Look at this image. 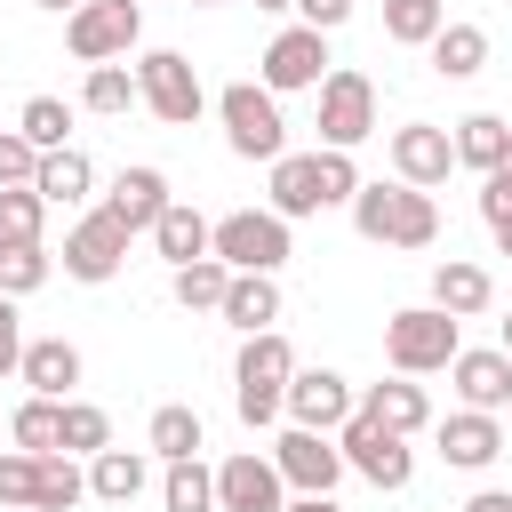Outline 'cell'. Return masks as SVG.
Returning a JSON list of instances; mask_svg holds the SVG:
<instances>
[{
    "label": "cell",
    "mask_w": 512,
    "mask_h": 512,
    "mask_svg": "<svg viewBox=\"0 0 512 512\" xmlns=\"http://www.w3.org/2000/svg\"><path fill=\"white\" fill-rule=\"evenodd\" d=\"M352 232L360 240H376V248H432L440 240V208H432V192H416V184H360L352 192Z\"/></svg>",
    "instance_id": "cell-1"
},
{
    "label": "cell",
    "mask_w": 512,
    "mask_h": 512,
    "mask_svg": "<svg viewBox=\"0 0 512 512\" xmlns=\"http://www.w3.org/2000/svg\"><path fill=\"white\" fill-rule=\"evenodd\" d=\"M288 384H296V352H288V336H280V328L240 336V360H232V408H240L248 432L272 424V416H288Z\"/></svg>",
    "instance_id": "cell-2"
},
{
    "label": "cell",
    "mask_w": 512,
    "mask_h": 512,
    "mask_svg": "<svg viewBox=\"0 0 512 512\" xmlns=\"http://www.w3.org/2000/svg\"><path fill=\"white\" fill-rule=\"evenodd\" d=\"M456 328H464V320L440 312V304H408V312H392V320H384V360H392V376H440V368L464 352Z\"/></svg>",
    "instance_id": "cell-3"
},
{
    "label": "cell",
    "mask_w": 512,
    "mask_h": 512,
    "mask_svg": "<svg viewBox=\"0 0 512 512\" xmlns=\"http://www.w3.org/2000/svg\"><path fill=\"white\" fill-rule=\"evenodd\" d=\"M216 120H224V144L240 152V160H280L288 152V120H280V96L264 88V80H232L224 96H216Z\"/></svg>",
    "instance_id": "cell-4"
},
{
    "label": "cell",
    "mask_w": 512,
    "mask_h": 512,
    "mask_svg": "<svg viewBox=\"0 0 512 512\" xmlns=\"http://www.w3.org/2000/svg\"><path fill=\"white\" fill-rule=\"evenodd\" d=\"M136 32H144V0H80L72 16H64V48L96 72V64H120L128 48H136Z\"/></svg>",
    "instance_id": "cell-5"
},
{
    "label": "cell",
    "mask_w": 512,
    "mask_h": 512,
    "mask_svg": "<svg viewBox=\"0 0 512 512\" xmlns=\"http://www.w3.org/2000/svg\"><path fill=\"white\" fill-rule=\"evenodd\" d=\"M136 96H144V112L168 120V128H192V120L208 112V88H200V72L184 64V48H144V64H136Z\"/></svg>",
    "instance_id": "cell-6"
},
{
    "label": "cell",
    "mask_w": 512,
    "mask_h": 512,
    "mask_svg": "<svg viewBox=\"0 0 512 512\" xmlns=\"http://www.w3.org/2000/svg\"><path fill=\"white\" fill-rule=\"evenodd\" d=\"M208 256H224L232 272H280V264H288V216H272V208H232V216H216Z\"/></svg>",
    "instance_id": "cell-7"
},
{
    "label": "cell",
    "mask_w": 512,
    "mask_h": 512,
    "mask_svg": "<svg viewBox=\"0 0 512 512\" xmlns=\"http://www.w3.org/2000/svg\"><path fill=\"white\" fill-rule=\"evenodd\" d=\"M360 136H376V80L336 64L320 80V152H352Z\"/></svg>",
    "instance_id": "cell-8"
},
{
    "label": "cell",
    "mask_w": 512,
    "mask_h": 512,
    "mask_svg": "<svg viewBox=\"0 0 512 512\" xmlns=\"http://www.w3.org/2000/svg\"><path fill=\"white\" fill-rule=\"evenodd\" d=\"M336 448H344V464H352L360 480H376V488H408V480H416V448H408L400 432H384L376 416H360V408H352V424L336 432Z\"/></svg>",
    "instance_id": "cell-9"
},
{
    "label": "cell",
    "mask_w": 512,
    "mask_h": 512,
    "mask_svg": "<svg viewBox=\"0 0 512 512\" xmlns=\"http://www.w3.org/2000/svg\"><path fill=\"white\" fill-rule=\"evenodd\" d=\"M256 80H264L272 96L320 88V80H328V32H312V24H288V32H272V48H264Z\"/></svg>",
    "instance_id": "cell-10"
},
{
    "label": "cell",
    "mask_w": 512,
    "mask_h": 512,
    "mask_svg": "<svg viewBox=\"0 0 512 512\" xmlns=\"http://www.w3.org/2000/svg\"><path fill=\"white\" fill-rule=\"evenodd\" d=\"M272 464H280V480L296 496H336V480H344V448L328 432H304V424H288L272 440Z\"/></svg>",
    "instance_id": "cell-11"
},
{
    "label": "cell",
    "mask_w": 512,
    "mask_h": 512,
    "mask_svg": "<svg viewBox=\"0 0 512 512\" xmlns=\"http://www.w3.org/2000/svg\"><path fill=\"white\" fill-rule=\"evenodd\" d=\"M216 512H288V480H280V464L256 456V448L224 456V464H216Z\"/></svg>",
    "instance_id": "cell-12"
},
{
    "label": "cell",
    "mask_w": 512,
    "mask_h": 512,
    "mask_svg": "<svg viewBox=\"0 0 512 512\" xmlns=\"http://www.w3.org/2000/svg\"><path fill=\"white\" fill-rule=\"evenodd\" d=\"M352 408H360V392H352L336 368H296V384H288V424L336 440V432L352 424Z\"/></svg>",
    "instance_id": "cell-13"
},
{
    "label": "cell",
    "mask_w": 512,
    "mask_h": 512,
    "mask_svg": "<svg viewBox=\"0 0 512 512\" xmlns=\"http://www.w3.org/2000/svg\"><path fill=\"white\" fill-rule=\"evenodd\" d=\"M448 168H456V136H448V128H432V120L392 128V176H400V184L432 192V184H448Z\"/></svg>",
    "instance_id": "cell-14"
},
{
    "label": "cell",
    "mask_w": 512,
    "mask_h": 512,
    "mask_svg": "<svg viewBox=\"0 0 512 512\" xmlns=\"http://www.w3.org/2000/svg\"><path fill=\"white\" fill-rule=\"evenodd\" d=\"M120 256H128V232L112 224V208H88V216L64 232V272H72V280H88V288H96V280H112V272H120Z\"/></svg>",
    "instance_id": "cell-15"
},
{
    "label": "cell",
    "mask_w": 512,
    "mask_h": 512,
    "mask_svg": "<svg viewBox=\"0 0 512 512\" xmlns=\"http://www.w3.org/2000/svg\"><path fill=\"white\" fill-rule=\"evenodd\" d=\"M104 208H112V224L136 240V232H152V224L168 216V176H160V168H120L112 192H104Z\"/></svg>",
    "instance_id": "cell-16"
},
{
    "label": "cell",
    "mask_w": 512,
    "mask_h": 512,
    "mask_svg": "<svg viewBox=\"0 0 512 512\" xmlns=\"http://www.w3.org/2000/svg\"><path fill=\"white\" fill-rule=\"evenodd\" d=\"M448 384H456V400L480 408V416L512 408V360H504L496 344H488V352H456V360H448Z\"/></svg>",
    "instance_id": "cell-17"
},
{
    "label": "cell",
    "mask_w": 512,
    "mask_h": 512,
    "mask_svg": "<svg viewBox=\"0 0 512 512\" xmlns=\"http://www.w3.org/2000/svg\"><path fill=\"white\" fill-rule=\"evenodd\" d=\"M440 456H448L456 472H488V464L504 456V432H496V416H480V408H456V416H440Z\"/></svg>",
    "instance_id": "cell-18"
},
{
    "label": "cell",
    "mask_w": 512,
    "mask_h": 512,
    "mask_svg": "<svg viewBox=\"0 0 512 512\" xmlns=\"http://www.w3.org/2000/svg\"><path fill=\"white\" fill-rule=\"evenodd\" d=\"M16 376H24L40 400H72V384H80V344H64V336H32Z\"/></svg>",
    "instance_id": "cell-19"
},
{
    "label": "cell",
    "mask_w": 512,
    "mask_h": 512,
    "mask_svg": "<svg viewBox=\"0 0 512 512\" xmlns=\"http://www.w3.org/2000/svg\"><path fill=\"white\" fill-rule=\"evenodd\" d=\"M360 416H376L384 432H400V440H408V432H424V424H432V400H424V384H416V376H392V384H368V392H360Z\"/></svg>",
    "instance_id": "cell-20"
},
{
    "label": "cell",
    "mask_w": 512,
    "mask_h": 512,
    "mask_svg": "<svg viewBox=\"0 0 512 512\" xmlns=\"http://www.w3.org/2000/svg\"><path fill=\"white\" fill-rule=\"evenodd\" d=\"M224 320H232L240 336H264V328L280 320V272H232V288H224Z\"/></svg>",
    "instance_id": "cell-21"
},
{
    "label": "cell",
    "mask_w": 512,
    "mask_h": 512,
    "mask_svg": "<svg viewBox=\"0 0 512 512\" xmlns=\"http://www.w3.org/2000/svg\"><path fill=\"white\" fill-rule=\"evenodd\" d=\"M272 216H320V160L312 152H280L272 160Z\"/></svg>",
    "instance_id": "cell-22"
},
{
    "label": "cell",
    "mask_w": 512,
    "mask_h": 512,
    "mask_svg": "<svg viewBox=\"0 0 512 512\" xmlns=\"http://www.w3.org/2000/svg\"><path fill=\"white\" fill-rule=\"evenodd\" d=\"M208 240H216V224H208L200 208H184V200H168V216L152 224V248L168 256V272H184V264H200V256H208Z\"/></svg>",
    "instance_id": "cell-23"
},
{
    "label": "cell",
    "mask_w": 512,
    "mask_h": 512,
    "mask_svg": "<svg viewBox=\"0 0 512 512\" xmlns=\"http://www.w3.org/2000/svg\"><path fill=\"white\" fill-rule=\"evenodd\" d=\"M488 296H496V280H488L480 264H464V256H440V264H432V304H440V312L472 320V312H488Z\"/></svg>",
    "instance_id": "cell-24"
},
{
    "label": "cell",
    "mask_w": 512,
    "mask_h": 512,
    "mask_svg": "<svg viewBox=\"0 0 512 512\" xmlns=\"http://www.w3.org/2000/svg\"><path fill=\"white\" fill-rule=\"evenodd\" d=\"M88 184H96V168H88V152H80V144H64V152H40V176H32V192H40L48 208H80V200H88Z\"/></svg>",
    "instance_id": "cell-25"
},
{
    "label": "cell",
    "mask_w": 512,
    "mask_h": 512,
    "mask_svg": "<svg viewBox=\"0 0 512 512\" xmlns=\"http://www.w3.org/2000/svg\"><path fill=\"white\" fill-rule=\"evenodd\" d=\"M144 480H152V464H144L136 448H104V456H88V496H96V504H136Z\"/></svg>",
    "instance_id": "cell-26"
},
{
    "label": "cell",
    "mask_w": 512,
    "mask_h": 512,
    "mask_svg": "<svg viewBox=\"0 0 512 512\" xmlns=\"http://www.w3.org/2000/svg\"><path fill=\"white\" fill-rule=\"evenodd\" d=\"M504 152H512V128H504L496 112H464V120H456V168L496 176V168H504Z\"/></svg>",
    "instance_id": "cell-27"
},
{
    "label": "cell",
    "mask_w": 512,
    "mask_h": 512,
    "mask_svg": "<svg viewBox=\"0 0 512 512\" xmlns=\"http://www.w3.org/2000/svg\"><path fill=\"white\" fill-rule=\"evenodd\" d=\"M224 288H232V264H224V256H200V264L168 272V296H176L184 312H224Z\"/></svg>",
    "instance_id": "cell-28"
},
{
    "label": "cell",
    "mask_w": 512,
    "mask_h": 512,
    "mask_svg": "<svg viewBox=\"0 0 512 512\" xmlns=\"http://www.w3.org/2000/svg\"><path fill=\"white\" fill-rule=\"evenodd\" d=\"M488 64V32L480 24H440V40H432V72L440 80H472Z\"/></svg>",
    "instance_id": "cell-29"
},
{
    "label": "cell",
    "mask_w": 512,
    "mask_h": 512,
    "mask_svg": "<svg viewBox=\"0 0 512 512\" xmlns=\"http://www.w3.org/2000/svg\"><path fill=\"white\" fill-rule=\"evenodd\" d=\"M160 504H168V512H216V472H208L200 456H176V464L160 472Z\"/></svg>",
    "instance_id": "cell-30"
},
{
    "label": "cell",
    "mask_w": 512,
    "mask_h": 512,
    "mask_svg": "<svg viewBox=\"0 0 512 512\" xmlns=\"http://www.w3.org/2000/svg\"><path fill=\"white\" fill-rule=\"evenodd\" d=\"M448 24V0H384V40L400 48H432Z\"/></svg>",
    "instance_id": "cell-31"
},
{
    "label": "cell",
    "mask_w": 512,
    "mask_h": 512,
    "mask_svg": "<svg viewBox=\"0 0 512 512\" xmlns=\"http://www.w3.org/2000/svg\"><path fill=\"white\" fill-rule=\"evenodd\" d=\"M80 496H88V472H80L64 448H48V456H40V488H32V512H72Z\"/></svg>",
    "instance_id": "cell-32"
},
{
    "label": "cell",
    "mask_w": 512,
    "mask_h": 512,
    "mask_svg": "<svg viewBox=\"0 0 512 512\" xmlns=\"http://www.w3.org/2000/svg\"><path fill=\"white\" fill-rule=\"evenodd\" d=\"M200 408H184V400H168V408H152V456H200Z\"/></svg>",
    "instance_id": "cell-33"
},
{
    "label": "cell",
    "mask_w": 512,
    "mask_h": 512,
    "mask_svg": "<svg viewBox=\"0 0 512 512\" xmlns=\"http://www.w3.org/2000/svg\"><path fill=\"white\" fill-rule=\"evenodd\" d=\"M8 432H16V448L48 456V448L64 440V400H40V392H32V400H24L16 416H8Z\"/></svg>",
    "instance_id": "cell-34"
},
{
    "label": "cell",
    "mask_w": 512,
    "mask_h": 512,
    "mask_svg": "<svg viewBox=\"0 0 512 512\" xmlns=\"http://www.w3.org/2000/svg\"><path fill=\"white\" fill-rule=\"evenodd\" d=\"M64 456H104L112 448V416L96 408V400H64V440H56Z\"/></svg>",
    "instance_id": "cell-35"
},
{
    "label": "cell",
    "mask_w": 512,
    "mask_h": 512,
    "mask_svg": "<svg viewBox=\"0 0 512 512\" xmlns=\"http://www.w3.org/2000/svg\"><path fill=\"white\" fill-rule=\"evenodd\" d=\"M40 224H48V200L24 184V192H0V248H40Z\"/></svg>",
    "instance_id": "cell-36"
},
{
    "label": "cell",
    "mask_w": 512,
    "mask_h": 512,
    "mask_svg": "<svg viewBox=\"0 0 512 512\" xmlns=\"http://www.w3.org/2000/svg\"><path fill=\"white\" fill-rule=\"evenodd\" d=\"M16 128H24L40 152H64V136H72V104H64V96H24Z\"/></svg>",
    "instance_id": "cell-37"
},
{
    "label": "cell",
    "mask_w": 512,
    "mask_h": 512,
    "mask_svg": "<svg viewBox=\"0 0 512 512\" xmlns=\"http://www.w3.org/2000/svg\"><path fill=\"white\" fill-rule=\"evenodd\" d=\"M80 104H88V112H128V104H144V96H136V72H128V64H96V72L80 80Z\"/></svg>",
    "instance_id": "cell-38"
},
{
    "label": "cell",
    "mask_w": 512,
    "mask_h": 512,
    "mask_svg": "<svg viewBox=\"0 0 512 512\" xmlns=\"http://www.w3.org/2000/svg\"><path fill=\"white\" fill-rule=\"evenodd\" d=\"M32 488H40V456L0 448V512H32Z\"/></svg>",
    "instance_id": "cell-39"
},
{
    "label": "cell",
    "mask_w": 512,
    "mask_h": 512,
    "mask_svg": "<svg viewBox=\"0 0 512 512\" xmlns=\"http://www.w3.org/2000/svg\"><path fill=\"white\" fill-rule=\"evenodd\" d=\"M48 272H56L48 248H0V296H32Z\"/></svg>",
    "instance_id": "cell-40"
},
{
    "label": "cell",
    "mask_w": 512,
    "mask_h": 512,
    "mask_svg": "<svg viewBox=\"0 0 512 512\" xmlns=\"http://www.w3.org/2000/svg\"><path fill=\"white\" fill-rule=\"evenodd\" d=\"M40 176V144L24 128H0V192H24Z\"/></svg>",
    "instance_id": "cell-41"
},
{
    "label": "cell",
    "mask_w": 512,
    "mask_h": 512,
    "mask_svg": "<svg viewBox=\"0 0 512 512\" xmlns=\"http://www.w3.org/2000/svg\"><path fill=\"white\" fill-rule=\"evenodd\" d=\"M312 160H320V208H352V192L368 184L352 168V152H312Z\"/></svg>",
    "instance_id": "cell-42"
},
{
    "label": "cell",
    "mask_w": 512,
    "mask_h": 512,
    "mask_svg": "<svg viewBox=\"0 0 512 512\" xmlns=\"http://www.w3.org/2000/svg\"><path fill=\"white\" fill-rule=\"evenodd\" d=\"M24 368V320H16V296H0V376Z\"/></svg>",
    "instance_id": "cell-43"
},
{
    "label": "cell",
    "mask_w": 512,
    "mask_h": 512,
    "mask_svg": "<svg viewBox=\"0 0 512 512\" xmlns=\"http://www.w3.org/2000/svg\"><path fill=\"white\" fill-rule=\"evenodd\" d=\"M352 16V0H296V24H312V32H336Z\"/></svg>",
    "instance_id": "cell-44"
},
{
    "label": "cell",
    "mask_w": 512,
    "mask_h": 512,
    "mask_svg": "<svg viewBox=\"0 0 512 512\" xmlns=\"http://www.w3.org/2000/svg\"><path fill=\"white\" fill-rule=\"evenodd\" d=\"M464 512H512V488H480V496H472Z\"/></svg>",
    "instance_id": "cell-45"
},
{
    "label": "cell",
    "mask_w": 512,
    "mask_h": 512,
    "mask_svg": "<svg viewBox=\"0 0 512 512\" xmlns=\"http://www.w3.org/2000/svg\"><path fill=\"white\" fill-rule=\"evenodd\" d=\"M288 512H344V504H336V496H296Z\"/></svg>",
    "instance_id": "cell-46"
},
{
    "label": "cell",
    "mask_w": 512,
    "mask_h": 512,
    "mask_svg": "<svg viewBox=\"0 0 512 512\" xmlns=\"http://www.w3.org/2000/svg\"><path fill=\"white\" fill-rule=\"evenodd\" d=\"M488 232H496V256H512V216H496Z\"/></svg>",
    "instance_id": "cell-47"
},
{
    "label": "cell",
    "mask_w": 512,
    "mask_h": 512,
    "mask_svg": "<svg viewBox=\"0 0 512 512\" xmlns=\"http://www.w3.org/2000/svg\"><path fill=\"white\" fill-rule=\"evenodd\" d=\"M32 8H48V16H72V8H80V0H32Z\"/></svg>",
    "instance_id": "cell-48"
},
{
    "label": "cell",
    "mask_w": 512,
    "mask_h": 512,
    "mask_svg": "<svg viewBox=\"0 0 512 512\" xmlns=\"http://www.w3.org/2000/svg\"><path fill=\"white\" fill-rule=\"evenodd\" d=\"M496 352H504V360H512V312H504V336H496Z\"/></svg>",
    "instance_id": "cell-49"
},
{
    "label": "cell",
    "mask_w": 512,
    "mask_h": 512,
    "mask_svg": "<svg viewBox=\"0 0 512 512\" xmlns=\"http://www.w3.org/2000/svg\"><path fill=\"white\" fill-rule=\"evenodd\" d=\"M256 8H272V16H280V8H296V0H256Z\"/></svg>",
    "instance_id": "cell-50"
},
{
    "label": "cell",
    "mask_w": 512,
    "mask_h": 512,
    "mask_svg": "<svg viewBox=\"0 0 512 512\" xmlns=\"http://www.w3.org/2000/svg\"><path fill=\"white\" fill-rule=\"evenodd\" d=\"M496 176H512V152H504V168H496Z\"/></svg>",
    "instance_id": "cell-51"
}]
</instances>
